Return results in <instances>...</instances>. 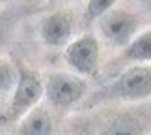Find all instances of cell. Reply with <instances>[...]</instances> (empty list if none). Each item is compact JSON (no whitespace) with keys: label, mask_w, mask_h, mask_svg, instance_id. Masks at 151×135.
Here are the masks:
<instances>
[{"label":"cell","mask_w":151,"mask_h":135,"mask_svg":"<svg viewBox=\"0 0 151 135\" xmlns=\"http://www.w3.org/2000/svg\"><path fill=\"white\" fill-rule=\"evenodd\" d=\"M104 94L110 99H123V101H142L151 98V68L146 64H134V66L123 69Z\"/></svg>","instance_id":"cell-1"},{"label":"cell","mask_w":151,"mask_h":135,"mask_svg":"<svg viewBox=\"0 0 151 135\" xmlns=\"http://www.w3.org/2000/svg\"><path fill=\"white\" fill-rule=\"evenodd\" d=\"M43 96H45V81H41L32 72H22L15 90L9 96V103L4 109V120L21 122L32 109L37 107Z\"/></svg>","instance_id":"cell-2"},{"label":"cell","mask_w":151,"mask_h":135,"mask_svg":"<svg viewBox=\"0 0 151 135\" xmlns=\"http://www.w3.org/2000/svg\"><path fill=\"white\" fill-rule=\"evenodd\" d=\"M86 94V81L73 72H54L45 79V99L54 109L67 111L75 107Z\"/></svg>","instance_id":"cell-3"},{"label":"cell","mask_w":151,"mask_h":135,"mask_svg":"<svg viewBox=\"0 0 151 135\" xmlns=\"http://www.w3.org/2000/svg\"><path fill=\"white\" fill-rule=\"evenodd\" d=\"M140 17L132 11L114 8L99 19V30L103 38L114 47H125L138 36Z\"/></svg>","instance_id":"cell-4"},{"label":"cell","mask_w":151,"mask_h":135,"mask_svg":"<svg viewBox=\"0 0 151 135\" xmlns=\"http://www.w3.org/2000/svg\"><path fill=\"white\" fill-rule=\"evenodd\" d=\"M99 39L91 34H84L77 39H73L69 45H65L63 51V62L73 73L90 77L95 75L99 68Z\"/></svg>","instance_id":"cell-5"},{"label":"cell","mask_w":151,"mask_h":135,"mask_svg":"<svg viewBox=\"0 0 151 135\" xmlns=\"http://www.w3.org/2000/svg\"><path fill=\"white\" fill-rule=\"evenodd\" d=\"M73 34V21L63 11H52L45 15L39 23V36L41 42L49 47H62L69 45Z\"/></svg>","instance_id":"cell-6"},{"label":"cell","mask_w":151,"mask_h":135,"mask_svg":"<svg viewBox=\"0 0 151 135\" xmlns=\"http://www.w3.org/2000/svg\"><path fill=\"white\" fill-rule=\"evenodd\" d=\"M52 118L45 107L32 109L19 124V135H50Z\"/></svg>","instance_id":"cell-7"},{"label":"cell","mask_w":151,"mask_h":135,"mask_svg":"<svg viewBox=\"0 0 151 135\" xmlns=\"http://www.w3.org/2000/svg\"><path fill=\"white\" fill-rule=\"evenodd\" d=\"M121 58L125 62H132V64L151 62V30H144L142 34H138L123 49Z\"/></svg>","instance_id":"cell-8"},{"label":"cell","mask_w":151,"mask_h":135,"mask_svg":"<svg viewBox=\"0 0 151 135\" xmlns=\"http://www.w3.org/2000/svg\"><path fill=\"white\" fill-rule=\"evenodd\" d=\"M99 135H144V124L132 115H118L101 128Z\"/></svg>","instance_id":"cell-9"},{"label":"cell","mask_w":151,"mask_h":135,"mask_svg":"<svg viewBox=\"0 0 151 135\" xmlns=\"http://www.w3.org/2000/svg\"><path fill=\"white\" fill-rule=\"evenodd\" d=\"M19 79H21V73H17L15 66L8 58H2V62H0V88H2V98L4 99H6L8 94L11 96V92L15 90Z\"/></svg>","instance_id":"cell-10"},{"label":"cell","mask_w":151,"mask_h":135,"mask_svg":"<svg viewBox=\"0 0 151 135\" xmlns=\"http://www.w3.org/2000/svg\"><path fill=\"white\" fill-rule=\"evenodd\" d=\"M118 0H88L84 9V21L91 25V23L99 21L103 15H106L110 9H114V6Z\"/></svg>","instance_id":"cell-11"},{"label":"cell","mask_w":151,"mask_h":135,"mask_svg":"<svg viewBox=\"0 0 151 135\" xmlns=\"http://www.w3.org/2000/svg\"><path fill=\"white\" fill-rule=\"evenodd\" d=\"M69 2H75V0H69Z\"/></svg>","instance_id":"cell-12"}]
</instances>
